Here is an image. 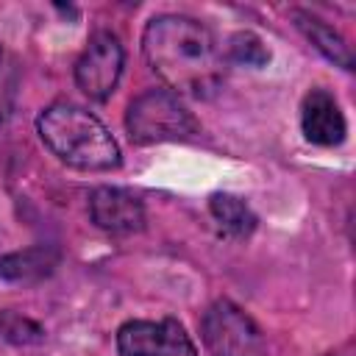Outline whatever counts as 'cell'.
I'll return each instance as SVG.
<instances>
[{
	"instance_id": "obj_1",
	"label": "cell",
	"mask_w": 356,
	"mask_h": 356,
	"mask_svg": "<svg viewBox=\"0 0 356 356\" xmlns=\"http://www.w3.org/2000/svg\"><path fill=\"white\" fill-rule=\"evenodd\" d=\"M142 53L175 95L209 97L225 78V58L211 31L184 14L153 17L142 33Z\"/></svg>"
},
{
	"instance_id": "obj_2",
	"label": "cell",
	"mask_w": 356,
	"mask_h": 356,
	"mask_svg": "<svg viewBox=\"0 0 356 356\" xmlns=\"http://www.w3.org/2000/svg\"><path fill=\"white\" fill-rule=\"evenodd\" d=\"M36 131L50 153L75 170H114L120 167V147L111 131L86 108L75 103H53L36 117Z\"/></svg>"
},
{
	"instance_id": "obj_3",
	"label": "cell",
	"mask_w": 356,
	"mask_h": 356,
	"mask_svg": "<svg viewBox=\"0 0 356 356\" xmlns=\"http://www.w3.org/2000/svg\"><path fill=\"white\" fill-rule=\"evenodd\" d=\"M125 125L131 142L156 145V142H178L197 134L195 117L186 111L181 97L170 89H147L131 100Z\"/></svg>"
},
{
	"instance_id": "obj_4",
	"label": "cell",
	"mask_w": 356,
	"mask_h": 356,
	"mask_svg": "<svg viewBox=\"0 0 356 356\" xmlns=\"http://www.w3.org/2000/svg\"><path fill=\"white\" fill-rule=\"evenodd\" d=\"M209 356H261L264 339L259 325L231 300H214L200 323Z\"/></svg>"
},
{
	"instance_id": "obj_5",
	"label": "cell",
	"mask_w": 356,
	"mask_h": 356,
	"mask_svg": "<svg viewBox=\"0 0 356 356\" xmlns=\"http://www.w3.org/2000/svg\"><path fill=\"white\" fill-rule=\"evenodd\" d=\"M122 44L114 33L97 31L89 36L81 58L75 61V83L92 100H106L122 75Z\"/></svg>"
},
{
	"instance_id": "obj_6",
	"label": "cell",
	"mask_w": 356,
	"mask_h": 356,
	"mask_svg": "<svg viewBox=\"0 0 356 356\" xmlns=\"http://www.w3.org/2000/svg\"><path fill=\"white\" fill-rule=\"evenodd\" d=\"M120 356H197L195 342L184 325L172 317L167 320H131L117 331Z\"/></svg>"
},
{
	"instance_id": "obj_7",
	"label": "cell",
	"mask_w": 356,
	"mask_h": 356,
	"mask_svg": "<svg viewBox=\"0 0 356 356\" xmlns=\"http://www.w3.org/2000/svg\"><path fill=\"white\" fill-rule=\"evenodd\" d=\"M89 214H92V222L108 234H134L145 228L142 200L117 186L95 189L89 197Z\"/></svg>"
},
{
	"instance_id": "obj_8",
	"label": "cell",
	"mask_w": 356,
	"mask_h": 356,
	"mask_svg": "<svg viewBox=\"0 0 356 356\" xmlns=\"http://www.w3.org/2000/svg\"><path fill=\"white\" fill-rule=\"evenodd\" d=\"M300 128L312 145L334 147L345 139V117L339 103L325 89H312L300 106Z\"/></svg>"
},
{
	"instance_id": "obj_9",
	"label": "cell",
	"mask_w": 356,
	"mask_h": 356,
	"mask_svg": "<svg viewBox=\"0 0 356 356\" xmlns=\"http://www.w3.org/2000/svg\"><path fill=\"white\" fill-rule=\"evenodd\" d=\"M292 19H295V25L303 31V36H306L328 61L339 64L342 70H353V53H350V47L345 44V39H342L331 25H325L320 17L306 14V11H292Z\"/></svg>"
},
{
	"instance_id": "obj_10",
	"label": "cell",
	"mask_w": 356,
	"mask_h": 356,
	"mask_svg": "<svg viewBox=\"0 0 356 356\" xmlns=\"http://www.w3.org/2000/svg\"><path fill=\"white\" fill-rule=\"evenodd\" d=\"M209 211L217 220V225L228 234V236H248L256 228V214L250 211V206L228 192H217L209 197Z\"/></svg>"
},
{
	"instance_id": "obj_11",
	"label": "cell",
	"mask_w": 356,
	"mask_h": 356,
	"mask_svg": "<svg viewBox=\"0 0 356 356\" xmlns=\"http://www.w3.org/2000/svg\"><path fill=\"white\" fill-rule=\"evenodd\" d=\"M50 270L47 259H44V250H25V253H11L0 261V275L3 278H11V281H22V278H31L33 275H44Z\"/></svg>"
},
{
	"instance_id": "obj_12",
	"label": "cell",
	"mask_w": 356,
	"mask_h": 356,
	"mask_svg": "<svg viewBox=\"0 0 356 356\" xmlns=\"http://www.w3.org/2000/svg\"><path fill=\"white\" fill-rule=\"evenodd\" d=\"M228 56L239 64H248V67H264L270 61V53L264 47V42L250 33V31H242V33H234L231 42H228Z\"/></svg>"
},
{
	"instance_id": "obj_13",
	"label": "cell",
	"mask_w": 356,
	"mask_h": 356,
	"mask_svg": "<svg viewBox=\"0 0 356 356\" xmlns=\"http://www.w3.org/2000/svg\"><path fill=\"white\" fill-rule=\"evenodd\" d=\"M17 92H19V70H17V61L0 44V122L14 111Z\"/></svg>"
},
{
	"instance_id": "obj_14",
	"label": "cell",
	"mask_w": 356,
	"mask_h": 356,
	"mask_svg": "<svg viewBox=\"0 0 356 356\" xmlns=\"http://www.w3.org/2000/svg\"><path fill=\"white\" fill-rule=\"evenodd\" d=\"M0 331H3L6 339L17 342V345H31V342H42L44 339V331L33 320H28V317H22L17 312H3L0 314Z\"/></svg>"
},
{
	"instance_id": "obj_15",
	"label": "cell",
	"mask_w": 356,
	"mask_h": 356,
	"mask_svg": "<svg viewBox=\"0 0 356 356\" xmlns=\"http://www.w3.org/2000/svg\"><path fill=\"white\" fill-rule=\"evenodd\" d=\"M328 356H334V353H328Z\"/></svg>"
}]
</instances>
